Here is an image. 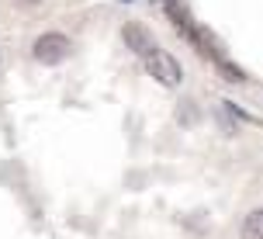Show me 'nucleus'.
<instances>
[{
	"instance_id": "f257e3e1",
	"label": "nucleus",
	"mask_w": 263,
	"mask_h": 239,
	"mask_svg": "<svg viewBox=\"0 0 263 239\" xmlns=\"http://www.w3.org/2000/svg\"><path fill=\"white\" fill-rule=\"evenodd\" d=\"M73 52V42L66 39L63 31H42L39 39L31 42V59L42 63V66H59L66 63Z\"/></svg>"
},
{
	"instance_id": "f03ea898",
	"label": "nucleus",
	"mask_w": 263,
	"mask_h": 239,
	"mask_svg": "<svg viewBox=\"0 0 263 239\" xmlns=\"http://www.w3.org/2000/svg\"><path fill=\"white\" fill-rule=\"evenodd\" d=\"M142 63H145V73L156 80V83H163V87H180L184 83V66L166 49H153Z\"/></svg>"
},
{
	"instance_id": "7ed1b4c3",
	"label": "nucleus",
	"mask_w": 263,
	"mask_h": 239,
	"mask_svg": "<svg viewBox=\"0 0 263 239\" xmlns=\"http://www.w3.org/2000/svg\"><path fill=\"white\" fill-rule=\"evenodd\" d=\"M121 42H125V49H132L139 59H145L153 49H159L156 39H153V31L145 25H139V21H128V25L121 28Z\"/></svg>"
},
{
	"instance_id": "20e7f679",
	"label": "nucleus",
	"mask_w": 263,
	"mask_h": 239,
	"mask_svg": "<svg viewBox=\"0 0 263 239\" xmlns=\"http://www.w3.org/2000/svg\"><path fill=\"white\" fill-rule=\"evenodd\" d=\"M163 11H166V17L173 21V28H177L180 35H187V31L194 28V17H191L184 0H163Z\"/></svg>"
},
{
	"instance_id": "39448f33",
	"label": "nucleus",
	"mask_w": 263,
	"mask_h": 239,
	"mask_svg": "<svg viewBox=\"0 0 263 239\" xmlns=\"http://www.w3.org/2000/svg\"><path fill=\"white\" fill-rule=\"evenodd\" d=\"M242 239H263V208L246 215V222H242Z\"/></svg>"
},
{
	"instance_id": "423d86ee",
	"label": "nucleus",
	"mask_w": 263,
	"mask_h": 239,
	"mask_svg": "<svg viewBox=\"0 0 263 239\" xmlns=\"http://www.w3.org/2000/svg\"><path fill=\"white\" fill-rule=\"evenodd\" d=\"M215 66H218V73H222V80L225 83H242V80H246V73H242V69L236 66V63H229V59H218V63H215Z\"/></svg>"
},
{
	"instance_id": "0eeeda50",
	"label": "nucleus",
	"mask_w": 263,
	"mask_h": 239,
	"mask_svg": "<svg viewBox=\"0 0 263 239\" xmlns=\"http://www.w3.org/2000/svg\"><path fill=\"white\" fill-rule=\"evenodd\" d=\"M125 4H128V0H125Z\"/></svg>"
}]
</instances>
